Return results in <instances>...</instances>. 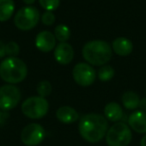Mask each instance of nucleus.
I'll return each instance as SVG.
<instances>
[{
    "instance_id": "f257e3e1",
    "label": "nucleus",
    "mask_w": 146,
    "mask_h": 146,
    "mask_svg": "<svg viewBox=\"0 0 146 146\" xmlns=\"http://www.w3.org/2000/svg\"><path fill=\"white\" fill-rule=\"evenodd\" d=\"M81 137L90 143H97L105 137L108 130V120L105 116L97 113L85 114L78 124Z\"/></svg>"
},
{
    "instance_id": "f03ea898",
    "label": "nucleus",
    "mask_w": 146,
    "mask_h": 146,
    "mask_svg": "<svg viewBox=\"0 0 146 146\" xmlns=\"http://www.w3.org/2000/svg\"><path fill=\"white\" fill-rule=\"evenodd\" d=\"M82 55L88 64L102 66L109 62L111 59V45L103 40H91L83 46Z\"/></svg>"
},
{
    "instance_id": "7ed1b4c3",
    "label": "nucleus",
    "mask_w": 146,
    "mask_h": 146,
    "mask_svg": "<svg viewBox=\"0 0 146 146\" xmlns=\"http://www.w3.org/2000/svg\"><path fill=\"white\" fill-rule=\"evenodd\" d=\"M27 65L18 57H7L0 63V77L8 84H17L26 78Z\"/></svg>"
},
{
    "instance_id": "20e7f679",
    "label": "nucleus",
    "mask_w": 146,
    "mask_h": 146,
    "mask_svg": "<svg viewBox=\"0 0 146 146\" xmlns=\"http://www.w3.org/2000/svg\"><path fill=\"white\" fill-rule=\"evenodd\" d=\"M105 139L108 146H127L132 139L131 129L124 122H116L108 128Z\"/></svg>"
},
{
    "instance_id": "39448f33",
    "label": "nucleus",
    "mask_w": 146,
    "mask_h": 146,
    "mask_svg": "<svg viewBox=\"0 0 146 146\" xmlns=\"http://www.w3.org/2000/svg\"><path fill=\"white\" fill-rule=\"evenodd\" d=\"M49 103L46 98L41 96H31L25 99L21 105V111L30 119H40L47 114Z\"/></svg>"
},
{
    "instance_id": "423d86ee",
    "label": "nucleus",
    "mask_w": 146,
    "mask_h": 146,
    "mask_svg": "<svg viewBox=\"0 0 146 146\" xmlns=\"http://www.w3.org/2000/svg\"><path fill=\"white\" fill-rule=\"evenodd\" d=\"M40 20V13L36 7L27 5L20 8L14 16V24L22 31L33 29Z\"/></svg>"
},
{
    "instance_id": "0eeeda50",
    "label": "nucleus",
    "mask_w": 146,
    "mask_h": 146,
    "mask_svg": "<svg viewBox=\"0 0 146 146\" xmlns=\"http://www.w3.org/2000/svg\"><path fill=\"white\" fill-rule=\"evenodd\" d=\"M21 99V92L17 86L6 84L0 87V109L4 111L15 108Z\"/></svg>"
},
{
    "instance_id": "6e6552de",
    "label": "nucleus",
    "mask_w": 146,
    "mask_h": 146,
    "mask_svg": "<svg viewBox=\"0 0 146 146\" xmlns=\"http://www.w3.org/2000/svg\"><path fill=\"white\" fill-rule=\"evenodd\" d=\"M96 75L97 73L95 69L90 64L84 62L77 63L72 71L74 81L82 87H87L93 84L96 79Z\"/></svg>"
},
{
    "instance_id": "1a4fd4ad",
    "label": "nucleus",
    "mask_w": 146,
    "mask_h": 146,
    "mask_svg": "<svg viewBox=\"0 0 146 146\" xmlns=\"http://www.w3.org/2000/svg\"><path fill=\"white\" fill-rule=\"evenodd\" d=\"M45 129L38 123H30L26 125L21 132V141L26 146H37L44 140Z\"/></svg>"
},
{
    "instance_id": "9d476101",
    "label": "nucleus",
    "mask_w": 146,
    "mask_h": 146,
    "mask_svg": "<svg viewBox=\"0 0 146 146\" xmlns=\"http://www.w3.org/2000/svg\"><path fill=\"white\" fill-rule=\"evenodd\" d=\"M35 46L41 52H50L56 47V38L50 31H41L36 35Z\"/></svg>"
},
{
    "instance_id": "9b49d317",
    "label": "nucleus",
    "mask_w": 146,
    "mask_h": 146,
    "mask_svg": "<svg viewBox=\"0 0 146 146\" xmlns=\"http://www.w3.org/2000/svg\"><path fill=\"white\" fill-rule=\"evenodd\" d=\"M54 58L59 64L67 65L74 58L73 47L67 42H60L54 48Z\"/></svg>"
},
{
    "instance_id": "f8f14e48",
    "label": "nucleus",
    "mask_w": 146,
    "mask_h": 146,
    "mask_svg": "<svg viewBox=\"0 0 146 146\" xmlns=\"http://www.w3.org/2000/svg\"><path fill=\"white\" fill-rule=\"evenodd\" d=\"M128 126L130 129L140 134H146V112L138 110L128 117Z\"/></svg>"
},
{
    "instance_id": "ddd939ff",
    "label": "nucleus",
    "mask_w": 146,
    "mask_h": 146,
    "mask_svg": "<svg viewBox=\"0 0 146 146\" xmlns=\"http://www.w3.org/2000/svg\"><path fill=\"white\" fill-rule=\"evenodd\" d=\"M111 48L119 56H128L133 50V44L126 37H117L112 42Z\"/></svg>"
},
{
    "instance_id": "4468645a",
    "label": "nucleus",
    "mask_w": 146,
    "mask_h": 146,
    "mask_svg": "<svg viewBox=\"0 0 146 146\" xmlns=\"http://www.w3.org/2000/svg\"><path fill=\"white\" fill-rule=\"evenodd\" d=\"M56 118L64 124H71L79 119V114L73 107L61 106L56 111Z\"/></svg>"
},
{
    "instance_id": "2eb2a0df",
    "label": "nucleus",
    "mask_w": 146,
    "mask_h": 146,
    "mask_svg": "<svg viewBox=\"0 0 146 146\" xmlns=\"http://www.w3.org/2000/svg\"><path fill=\"white\" fill-rule=\"evenodd\" d=\"M105 118L112 122H119L123 118V110L117 102H109L104 107Z\"/></svg>"
},
{
    "instance_id": "dca6fc26",
    "label": "nucleus",
    "mask_w": 146,
    "mask_h": 146,
    "mask_svg": "<svg viewBox=\"0 0 146 146\" xmlns=\"http://www.w3.org/2000/svg\"><path fill=\"white\" fill-rule=\"evenodd\" d=\"M14 11L15 3L13 0H0V22L9 20Z\"/></svg>"
},
{
    "instance_id": "f3484780",
    "label": "nucleus",
    "mask_w": 146,
    "mask_h": 146,
    "mask_svg": "<svg viewBox=\"0 0 146 146\" xmlns=\"http://www.w3.org/2000/svg\"><path fill=\"white\" fill-rule=\"evenodd\" d=\"M121 101L123 106L127 110H135L139 106L140 97L137 93L133 91H126L122 95Z\"/></svg>"
},
{
    "instance_id": "a211bd4d",
    "label": "nucleus",
    "mask_w": 146,
    "mask_h": 146,
    "mask_svg": "<svg viewBox=\"0 0 146 146\" xmlns=\"http://www.w3.org/2000/svg\"><path fill=\"white\" fill-rule=\"evenodd\" d=\"M54 36L56 40L59 42H66L71 36V31L68 26L64 24H59L55 27L54 30Z\"/></svg>"
},
{
    "instance_id": "6ab92c4d",
    "label": "nucleus",
    "mask_w": 146,
    "mask_h": 146,
    "mask_svg": "<svg viewBox=\"0 0 146 146\" xmlns=\"http://www.w3.org/2000/svg\"><path fill=\"white\" fill-rule=\"evenodd\" d=\"M97 76L99 78L100 81H109L113 78L114 76V69L113 67H111L110 65H102L99 68V70L97 71Z\"/></svg>"
},
{
    "instance_id": "aec40b11",
    "label": "nucleus",
    "mask_w": 146,
    "mask_h": 146,
    "mask_svg": "<svg viewBox=\"0 0 146 146\" xmlns=\"http://www.w3.org/2000/svg\"><path fill=\"white\" fill-rule=\"evenodd\" d=\"M36 91L38 93V96H41L43 98H46L52 92V85L47 80H42L37 84Z\"/></svg>"
},
{
    "instance_id": "412c9836",
    "label": "nucleus",
    "mask_w": 146,
    "mask_h": 146,
    "mask_svg": "<svg viewBox=\"0 0 146 146\" xmlns=\"http://www.w3.org/2000/svg\"><path fill=\"white\" fill-rule=\"evenodd\" d=\"M39 4L46 11H54L60 5V0H38Z\"/></svg>"
},
{
    "instance_id": "4be33fe9",
    "label": "nucleus",
    "mask_w": 146,
    "mask_h": 146,
    "mask_svg": "<svg viewBox=\"0 0 146 146\" xmlns=\"http://www.w3.org/2000/svg\"><path fill=\"white\" fill-rule=\"evenodd\" d=\"M20 52L19 45L15 41H10L6 44V55L9 57H17Z\"/></svg>"
},
{
    "instance_id": "5701e85b",
    "label": "nucleus",
    "mask_w": 146,
    "mask_h": 146,
    "mask_svg": "<svg viewBox=\"0 0 146 146\" xmlns=\"http://www.w3.org/2000/svg\"><path fill=\"white\" fill-rule=\"evenodd\" d=\"M55 15L53 14L51 11H46L42 14L41 16V21L44 25H47V26H50L53 23L55 22Z\"/></svg>"
},
{
    "instance_id": "b1692460",
    "label": "nucleus",
    "mask_w": 146,
    "mask_h": 146,
    "mask_svg": "<svg viewBox=\"0 0 146 146\" xmlns=\"http://www.w3.org/2000/svg\"><path fill=\"white\" fill-rule=\"evenodd\" d=\"M9 118V113L7 111L0 109V127L6 123L7 119Z\"/></svg>"
},
{
    "instance_id": "393cba45",
    "label": "nucleus",
    "mask_w": 146,
    "mask_h": 146,
    "mask_svg": "<svg viewBox=\"0 0 146 146\" xmlns=\"http://www.w3.org/2000/svg\"><path fill=\"white\" fill-rule=\"evenodd\" d=\"M5 55H6V44L0 40V58H3Z\"/></svg>"
},
{
    "instance_id": "a878e982",
    "label": "nucleus",
    "mask_w": 146,
    "mask_h": 146,
    "mask_svg": "<svg viewBox=\"0 0 146 146\" xmlns=\"http://www.w3.org/2000/svg\"><path fill=\"white\" fill-rule=\"evenodd\" d=\"M138 107L140 108L141 111H144L146 112V97H143L140 99V102H139V106Z\"/></svg>"
},
{
    "instance_id": "bb28decb",
    "label": "nucleus",
    "mask_w": 146,
    "mask_h": 146,
    "mask_svg": "<svg viewBox=\"0 0 146 146\" xmlns=\"http://www.w3.org/2000/svg\"><path fill=\"white\" fill-rule=\"evenodd\" d=\"M140 146H146V134L140 140Z\"/></svg>"
},
{
    "instance_id": "cd10ccee",
    "label": "nucleus",
    "mask_w": 146,
    "mask_h": 146,
    "mask_svg": "<svg viewBox=\"0 0 146 146\" xmlns=\"http://www.w3.org/2000/svg\"><path fill=\"white\" fill-rule=\"evenodd\" d=\"M22 1L26 5H31V4H33V3H34L35 1H36V0H22Z\"/></svg>"
}]
</instances>
